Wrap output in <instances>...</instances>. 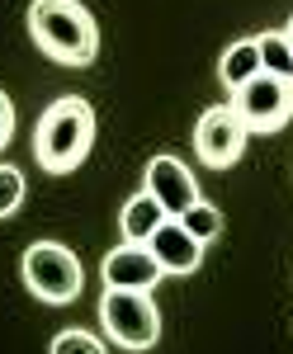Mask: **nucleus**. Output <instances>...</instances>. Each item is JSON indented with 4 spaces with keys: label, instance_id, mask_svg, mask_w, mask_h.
Returning a JSON list of instances; mask_svg holds the SVG:
<instances>
[{
    "label": "nucleus",
    "instance_id": "nucleus-1",
    "mask_svg": "<svg viewBox=\"0 0 293 354\" xmlns=\"http://www.w3.org/2000/svg\"><path fill=\"white\" fill-rule=\"evenodd\" d=\"M28 38L57 66H90L100 53L95 15L80 0H33L28 5Z\"/></svg>",
    "mask_w": 293,
    "mask_h": 354
},
{
    "label": "nucleus",
    "instance_id": "nucleus-2",
    "mask_svg": "<svg viewBox=\"0 0 293 354\" xmlns=\"http://www.w3.org/2000/svg\"><path fill=\"white\" fill-rule=\"evenodd\" d=\"M95 147V109L90 100L80 95H62L53 100L43 118H38V133H33V161L43 165L48 175H71Z\"/></svg>",
    "mask_w": 293,
    "mask_h": 354
},
{
    "label": "nucleus",
    "instance_id": "nucleus-3",
    "mask_svg": "<svg viewBox=\"0 0 293 354\" xmlns=\"http://www.w3.org/2000/svg\"><path fill=\"white\" fill-rule=\"evenodd\" d=\"M19 279H24L28 293L38 302H48V307H66V302H76L80 288H85L76 250L62 245V241H33L28 245L24 255H19Z\"/></svg>",
    "mask_w": 293,
    "mask_h": 354
},
{
    "label": "nucleus",
    "instance_id": "nucleus-4",
    "mask_svg": "<svg viewBox=\"0 0 293 354\" xmlns=\"http://www.w3.org/2000/svg\"><path fill=\"white\" fill-rule=\"evenodd\" d=\"M100 326H105V340H114L118 350L142 354L161 340V312L152 293H142V288H105Z\"/></svg>",
    "mask_w": 293,
    "mask_h": 354
},
{
    "label": "nucleus",
    "instance_id": "nucleus-5",
    "mask_svg": "<svg viewBox=\"0 0 293 354\" xmlns=\"http://www.w3.org/2000/svg\"><path fill=\"white\" fill-rule=\"evenodd\" d=\"M232 109L241 113V123H246V133H284L293 123V81L284 76H269V71H256L246 85H237L232 95Z\"/></svg>",
    "mask_w": 293,
    "mask_h": 354
},
{
    "label": "nucleus",
    "instance_id": "nucleus-6",
    "mask_svg": "<svg viewBox=\"0 0 293 354\" xmlns=\"http://www.w3.org/2000/svg\"><path fill=\"white\" fill-rule=\"evenodd\" d=\"M246 137L251 133H246L241 113L232 109V100L208 104L199 113V123H194V156L208 170H232L241 161V151H246Z\"/></svg>",
    "mask_w": 293,
    "mask_h": 354
},
{
    "label": "nucleus",
    "instance_id": "nucleus-7",
    "mask_svg": "<svg viewBox=\"0 0 293 354\" xmlns=\"http://www.w3.org/2000/svg\"><path fill=\"white\" fill-rule=\"evenodd\" d=\"M142 189L157 194V203L170 213V218H180L189 203H199L204 194H199V180H194V170H189L180 156H170V151H161L147 161L142 170Z\"/></svg>",
    "mask_w": 293,
    "mask_h": 354
},
{
    "label": "nucleus",
    "instance_id": "nucleus-8",
    "mask_svg": "<svg viewBox=\"0 0 293 354\" xmlns=\"http://www.w3.org/2000/svg\"><path fill=\"white\" fill-rule=\"evenodd\" d=\"M100 279H105V288H142V293H152L166 279V270L147 250V241H118L100 260Z\"/></svg>",
    "mask_w": 293,
    "mask_h": 354
},
{
    "label": "nucleus",
    "instance_id": "nucleus-9",
    "mask_svg": "<svg viewBox=\"0 0 293 354\" xmlns=\"http://www.w3.org/2000/svg\"><path fill=\"white\" fill-rule=\"evenodd\" d=\"M147 250L157 255V265L166 274H194L199 265H204V245L185 232V222H180V218L161 222L157 232L147 236Z\"/></svg>",
    "mask_w": 293,
    "mask_h": 354
},
{
    "label": "nucleus",
    "instance_id": "nucleus-10",
    "mask_svg": "<svg viewBox=\"0 0 293 354\" xmlns=\"http://www.w3.org/2000/svg\"><path fill=\"white\" fill-rule=\"evenodd\" d=\"M166 218H170V213L157 203V194L137 189L133 198L123 203V213H118V232H123V241H147Z\"/></svg>",
    "mask_w": 293,
    "mask_h": 354
},
{
    "label": "nucleus",
    "instance_id": "nucleus-11",
    "mask_svg": "<svg viewBox=\"0 0 293 354\" xmlns=\"http://www.w3.org/2000/svg\"><path fill=\"white\" fill-rule=\"evenodd\" d=\"M256 71H260V48H256V38H237V43L222 53V62H217V81H222L227 95H232L237 85H246Z\"/></svg>",
    "mask_w": 293,
    "mask_h": 354
},
{
    "label": "nucleus",
    "instance_id": "nucleus-12",
    "mask_svg": "<svg viewBox=\"0 0 293 354\" xmlns=\"http://www.w3.org/2000/svg\"><path fill=\"white\" fill-rule=\"evenodd\" d=\"M256 48H260V71L293 81V48H289V38H284V28H265V33H256Z\"/></svg>",
    "mask_w": 293,
    "mask_h": 354
},
{
    "label": "nucleus",
    "instance_id": "nucleus-13",
    "mask_svg": "<svg viewBox=\"0 0 293 354\" xmlns=\"http://www.w3.org/2000/svg\"><path fill=\"white\" fill-rule=\"evenodd\" d=\"M180 222H185V232H189L199 245H213L217 236H222V227H227V222H222V208H213L208 198L189 203L185 213H180Z\"/></svg>",
    "mask_w": 293,
    "mask_h": 354
},
{
    "label": "nucleus",
    "instance_id": "nucleus-14",
    "mask_svg": "<svg viewBox=\"0 0 293 354\" xmlns=\"http://www.w3.org/2000/svg\"><path fill=\"white\" fill-rule=\"evenodd\" d=\"M19 208H24V170L0 161V222L15 218Z\"/></svg>",
    "mask_w": 293,
    "mask_h": 354
},
{
    "label": "nucleus",
    "instance_id": "nucleus-15",
    "mask_svg": "<svg viewBox=\"0 0 293 354\" xmlns=\"http://www.w3.org/2000/svg\"><path fill=\"white\" fill-rule=\"evenodd\" d=\"M109 345L95 335V330H57L53 340H48V354H105Z\"/></svg>",
    "mask_w": 293,
    "mask_h": 354
},
{
    "label": "nucleus",
    "instance_id": "nucleus-16",
    "mask_svg": "<svg viewBox=\"0 0 293 354\" xmlns=\"http://www.w3.org/2000/svg\"><path fill=\"white\" fill-rule=\"evenodd\" d=\"M10 137H15V100L0 90V151L10 147Z\"/></svg>",
    "mask_w": 293,
    "mask_h": 354
},
{
    "label": "nucleus",
    "instance_id": "nucleus-17",
    "mask_svg": "<svg viewBox=\"0 0 293 354\" xmlns=\"http://www.w3.org/2000/svg\"><path fill=\"white\" fill-rule=\"evenodd\" d=\"M284 38H289V48H293V15H289V24H284Z\"/></svg>",
    "mask_w": 293,
    "mask_h": 354
}]
</instances>
